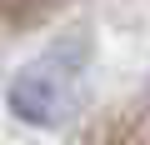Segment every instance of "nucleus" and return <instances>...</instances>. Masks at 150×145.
I'll use <instances>...</instances> for the list:
<instances>
[{
  "label": "nucleus",
  "instance_id": "1",
  "mask_svg": "<svg viewBox=\"0 0 150 145\" xmlns=\"http://www.w3.org/2000/svg\"><path fill=\"white\" fill-rule=\"evenodd\" d=\"M75 70H80V60L70 50H50V55L25 60L5 90L10 110L30 125H60L75 110Z\"/></svg>",
  "mask_w": 150,
  "mask_h": 145
}]
</instances>
